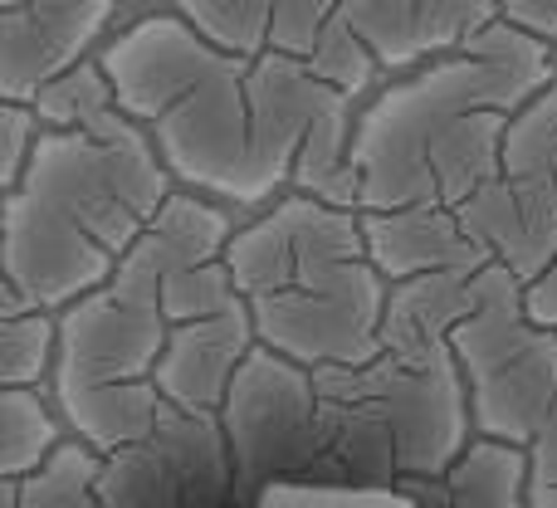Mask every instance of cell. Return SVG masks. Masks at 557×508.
<instances>
[{
	"mask_svg": "<svg viewBox=\"0 0 557 508\" xmlns=\"http://www.w3.org/2000/svg\"><path fill=\"white\" fill-rule=\"evenodd\" d=\"M127 117L152 133L166 172L240 206L294 186V166L318 117L352 98L313 74L308 59H245L211 45L182 15L133 20L98 54Z\"/></svg>",
	"mask_w": 557,
	"mask_h": 508,
	"instance_id": "1",
	"label": "cell"
},
{
	"mask_svg": "<svg viewBox=\"0 0 557 508\" xmlns=\"http://www.w3.org/2000/svg\"><path fill=\"white\" fill-rule=\"evenodd\" d=\"M557 84V49L494 20L455 54L386 84L357 117L352 166L362 215L460 211L504 176V137L523 103Z\"/></svg>",
	"mask_w": 557,
	"mask_h": 508,
	"instance_id": "2",
	"label": "cell"
},
{
	"mask_svg": "<svg viewBox=\"0 0 557 508\" xmlns=\"http://www.w3.org/2000/svg\"><path fill=\"white\" fill-rule=\"evenodd\" d=\"M172 182L152 133L127 113L98 133L45 127L29 172L5 191L0 284L45 313L74 308L152 231L172 201Z\"/></svg>",
	"mask_w": 557,
	"mask_h": 508,
	"instance_id": "3",
	"label": "cell"
},
{
	"mask_svg": "<svg viewBox=\"0 0 557 508\" xmlns=\"http://www.w3.org/2000/svg\"><path fill=\"white\" fill-rule=\"evenodd\" d=\"M260 347L288 362L362 367L382 352L392 284L372 264L362 211L318 196H284L270 215L240 225L225 250Z\"/></svg>",
	"mask_w": 557,
	"mask_h": 508,
	"instance_id": "4",
	"label": "cell"
},
{
	"mask_svg": "<svg viewBox=\"0 0 557 508\" xmlns=\"http://www.w3.org/2000/svg\"><path fill=\"white\" fill-rule=\"evenodd\" d=\"M323 421L318 484L401 490L441 480L470 450V386L455 347H382L362 367L313 372Z\"/></svg>",
	"mask_w": 557,
	"mask_h": 508,
	"instance_id": "5",
	"label": "cell"
},
{
	"mask_svg": "<svg viewBox=\"0 0 557 508\" xmlns=\"http://www.w3.org/2000/svg\"><path fill=\"white\" fill-rule=\"evenodd\" d=\"M162 274L137 245L117 274L59 313L54 401L78 441L113 455L137 445L162 416L157 362L166 352Z\"/></svg>",
	"mask_w": 557,
	"mask_h": 508,
	"instance_id": "6",
	"label": "cell"
},
{
	"mask_svg": "<svg viewBox=\"0 0 557 508\" xmlns=\"http://www.w3.org/2000/svg\"><path fill=\"white\" fill-rule=\"evenodd\" d=\"M450 347L470 386L474 435L529 450L557 401V333L533 323L523 284L504 264L480 269V303Z\"/></svg>",
	"mask_w": 557,
	"mask_h": 508,
	"instance_id": "7",
	"label": "cell"
},
{
	"mask_svg": "<svg viewBox=\"0 0 557 508\" xmlns=\"http://www.w3.org/2000/svg\"><path fill=\"white\" fill-rule=\"evenodd\" d=\"M235 455V504H255L270 484L323 474V421L313 372L255 347L221 406Z\"/></svg>",
	"mask_w": 557,
	"mask_h": 508,
	"instance_id": "8",
	"label": "cell"
},
{
	"mask_svg": "<svg viewBox=\"0 0 557 508\" xmlns=\"http://www.w3.org/2000/svg\"><path fill=\"white\" fill-rule=\"evenodd\" d=\"M113 508H231L235 455L221 411H182L166 401L157 425L103 464Z\"/></svg>",
	"mask_w": 557,
	"mask_h": 508,
	"instance_id": "9",
	"label": "cell"
},
{
	"mask_svg": "<svg viewBox=\"0 0 557 508\" xmlns=\"http://www.w3.org/2000/svg\"><path fill=\"white\" fill-rule=\"evenodd\" d=\"M123 0H25L0 10V98L35 103L39 88L78 69Z\"/></svg>",
	"mask_w": 557,
	"mask_h": 508,
	"instance_id": "10",
	"label": "cell"
},
{
	"mask_svg": "<svg viewBox=\"0 0 557 508\" xmlns=\"http://www.w3.org/2000/svg\"><path fill=\"white\" fill-rule=\"evenodd\" d=\"M255 347H260V333H255L245 298L225 313L176 323L172 337H166L162 362H157L162 401L182 406V411H221Z\"/></svg>",
	"mask_w": 557,
	"mask_h": 508,
	"instance_id": "11",
	"label": "cell"
},
{
	"mask_svg": "<svg viewBox=\"0 0 557 508\" xmlns=\"http://www.w3.org/2000/svg\"><path fill=\"white\" fill-rule=\"evenodd\" d=\"M372 264L386 274V284L425 274H480L494 264V255L465 231L460 211L445 206H411V211L362 215Z\"/></svg>",
	"mask_w": 557,
	"mask_h": 508,
	"instance_id": "12",
	"label": "cell"
},
{
	"mask_svg": "<svg viewBox=\"0 0 557 508\" xmlns=\"http://www.w3.org/2000/svg\"><path fill=\"white\" fill-rule=\"evenodd\" d=\"M460 221H465V231L494 255V264L509 269L523 288L557 259V206L523 191L509 176H499V182H490L484 191H474L470 201L460 206Z\"/></svg>",
	"mask_w": 557,
	"mask_h": 508,
	"instance_id": "13",
	"label": "cell"
},
{
	"mask_svg": "<svg viewBox=\"0 0 557 508\" xmlns=\"http://www.w3.org/2000/svg\"><path fill=\"white\" fill-rule=\"evenodd\" d=\"M529 484L533 464L523 445L470 441L441 480H411L401 494H411L416 508H533Z\"/></svg>",
	"mask_w": 557,
	"mask_h": 508,
	"instance_id": "14",
	"label": "cell"
},
{
	"mask_svg": "<svg viewBox=\"0 0 557 508\" xmlns=\"http://www.w3.org/2000/svg\"><path fill=\"white\" fill-rule=\"evenodd\" d=\"M480 303V274H425L392 284L382 347H450V333Z\"/></svg>",
	"mask_w": 557,
	"mask_h": 508,
	"instance_id": "15",
	"label": "cell"
},
{
	"mask_svg": "<svg viewBox=\"0 0 557 508\" xmlns=\"http://www.w3.org/2000/svg\"><path fill=\"white\" fill-rule=\"evenodd\" d=\"M108 455L88 441H64L35 474L0 480V508H113L103 499Z\"/></svg>",
	"mask_w": 557,
	"mask_h": 508,
	"instance_id": "16",
	"label": "cell"
},
{
	"mask_svg": "<svg viewBox=\"0 0 557 508\" xmlns=\"http://www.w3.org/2000/svg\"><path fill=\"white\" fill-rule=\"evenodd\" d=\"M59 362V318L0 284V386H39Z\"/></svg>",
	"mask_w": 557,
	"mask_h": 508,
	"instance_id": "17",
	"label": "cell"
},
{
	"mask_svg": "<svg viewBox=\"0 0 557 508\" xmlns=\"http://www.w3.org/2000/svg\"><path fill=\"white\" fill-rule=\"evenodd\" d=\"M504 176L557 206V84L519 108L504 137Z\"/></svg>",
	"mask_w": 557,
	"mask_h": 508,
	"instance_id": "18",
	"label": "cell"
},
{
	"mask_svg": "<svg viewBox=\"0 0 557 508\" xmlns=\"http://www.w3.org/2000/svg\"><path fill=\"white\" fill-rule=\"evenodd\" d=\"M59 425L35 386L0 392V480H25L59 450Z\"/></svg>",
	"mask_w": 557,
	"mask_h": 508,
	"instance_id": "19",
	"label": "cell"
},
{
	"mask_svg": "<svg viewBox=\"0 0 557 508\" xmlns=\"http://www.w3.org/2000/svg\"><path fill=\"white\" fill-rule=\"evenodd\" d=\"M29 108L39 113L45 127H84V133H98V127H108L113 117H123L113 78L103 74L98 59H84L78 69H69L54 84H45Z\"/></svg>",
	"mask_w": 557,
	"mask_h": 508,
	"instance_id": "20",
	"label": "cell"
},
{
	"mask_svg": "<svg viewBox=\"0 0 557 508\" xmlns=\"http://www.w3.org/2000/svg\"><path fill=\"white\" fill-rule=\"evenodd\" d=\"M176 15L201 29L211 45L231 49V54H270L274 0H176Z\"/></svg>",
	"mask_w": 557,
	"mask_h": 508,
	"instance_id": "21",
	"label": "cell"
},
{
	"mask_svg": "<svg viewBox=\"0 0 557 508\" xmlns=\"http://www.w3.org/2000/svg\"><path fill=\"white\" fill-rule=\"evenodd\" d=\"M231 508H416L401 490H362V484H318V480H284L270 484L255 504Z\"/></svg>",
	"mask_w": 557,
	"mask_h": 508,
	"instance_id": "22",
	"label": "cell"
},
{
	"mask_svg": "<svg viewBox=\"0 0 557 508\" xmlns=\"http://www.w3.org/2000/svg\"><path fill=\"white\" fill-rule=\"evenodd\" d=\"M313 74L318 78H327L333 88H343V94H362V88H372V78L382 74V64H376V54L362 45V39L352 35V25H347L343 15L327 25V35L318 39V49H313Z\"/></svg>",
	"mask_w": 557,
	"mask_h": 508,
	"instance_id": "23",
	"label": "cell"
},
{
	"mask_svg": "<svg viewBox=\"0 0 557 508\" xmlns=\"http://www.w3.org/2000/svg\"><path fill=\"white\" fill-rule=\"evenodd\" d=\"M499 20L494 0H421V45L425 59L455 54L465 39L490 29Z\"/></svg>",
	"mask_w": 557,
	"mask_h": 508,
	"instance_id": "24",
	"label": "cell"
},
{
	"mask_svg": "<svg viewBox=\"0 0 557 508\" xmlns=\"http://www.w3.org/2000/svg\"><path fill=\"white\" fill-rule=\"evenodd\" d=\"M343 0H274V29L270 49L294 59H313L318 39L327 35V25L337 20Z\"/></svg>",
	"mask_w": 557,
	"mask_h": 508,
	"instance_id": "25",
	"label": "cell"
},
{
	"mask_svg": "<svg viewBox=\"0 0 557 508\" xmlns=\"http://www.w3.org/2000/svg\"><path fill=\"white\" fill-rule=\"evenodd\" d=\"M39 133H45V123L29 103H0V186L5 191H15L20 176L29 172Z\"/></svg>",
	"mask_w": 557,
	"mask_h": 508,
	"instance_id": "26",
	"label": "cell"
},
{
	"mask_svg": "<svg viewBox=\"0 0 557 508\" xmlns=\"http://www.w3.org/2000/svg\"><path fill=\"white\" fill-rule=\"evenodd\" d=\"M494 10H499L504 25L557 49V0H494Z\"/></svg>",
	"mask_w": 557,
	"mask_h": 508,
	"instance_id": "27",
	"label": "cell"
},
{
	"mask_svg": "<svg viewBox=\"0 0 557 508\" xmlns=\"http://www.w3.org/2000/svg\"><path fill=\"white\" fill-rule=\"evenodd\" d=\"M529 464H533V484L529 490H557V401L543 421L539 441L529 445Z\"/></svg>",
	"mask_w": 557,
	"mask_h": 508,
	"instance_id": "28",
	"label": "cell"
},
{
	"mask_svg": "<svg viewBox=\"0 0 557 508\" xmlns=\"http://www.w3.org/2000/svg\"><path fill=\"white\" fill-rule=\"evenodd\" d=\"M523 303H529L533 323H543L548 333H557V259L533 278L529 288H523Z\"/></svg>",
	"mask_w": 557,
	"mask_h": 508,
	"instance_id": "29",
	"label": "cell"
},
{
	"mask_svg": "<svg viewBox=\"0 0 557 508\" xmlns=\"http://www.w3.org/2000/svg\"><path fill=\"white\" fill-rule=\"evenodd\" d=\"M529 504L533 508H557V490H529Z\"/></svg>",
	"mask_w": 557,
	"mask_h": 508,
	"instance_id": "30",
	"label": "cell"
},
{
	"mask_svg": "<svg viewBox=\"0 0 557 508\" xmlns=\"http://www.w3.org/2000/svg\"><path fill=\"white\" fill-rule=\"evenodd\" d=\"M20 5H25V0H0V10H20Z\"/></svg>",
	"mask_w": 557,
	"mask_h": 508,
	"instance_id": "31",
	"label": "cell"
}]
</instances>
